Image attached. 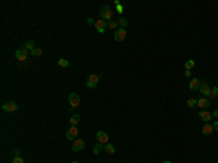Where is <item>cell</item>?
Masks as SVG:
<instances>
[{"mask_svg": "<svg viewBox=\"0 0 218 163\" xmlns=\"http://www.w3.org/2000/svg\"><path fill=\"white\" fill-rule=\"evenodd\" d=\"M25 47H26V48H28L29 51H32V50H35V48H36V47H35V42H33L32 39L26 41V42H25Z\"/></svg>", "mask_w": 218, "mask_h": 163, "instance_id": "obj_19", "label": "cell"}, {"mask_svg": "<svg viewBox=\"0 0 218 163\" xmlns=\"http://www.w3.org/2000/svg\"><path fill=\"white\" fill-rule=\"evenodd\" d=\"M116 26H118V22H115V21L108 22V28H110V29H116Z\"/></svg>", "mask_w": 218, "mask_h": 163, "instance_id": "obj_26", "label": "cell"}, {"mask_svg": "<svg viewBox=\"0 0 218 163\" xmlns=\"http://www.w3.org/2000/svg\"><path fill=\"white\" fill-rule=\"evenodd\" d=\"M68 64H70V63H68V60H65V58H60V60H58V65H60V67H68Z\"/></svg>", "mask_w": 218, "mask_h": 163, "instance_id": "obj_24", "label": "cell"}, {"mask_svg": "<svg viewBox=\"0 0 218 163\" xmlns=\"http://www.w3.org/2000/svg\"><path fill=\"white\" fill-rule=\"evenodd\" d=\"M211 89L212 87L209 86L208 83H201V87H199V92L204 95V96H209L211 95Z\"/></svg>", "mask_w": 218, "mask_h": 163, "instance_id": "obj_12", "label": "cell"}, {"mask_svg": "<svg viewBox=\"0 0 218 163\" xmlns=\"http://www.w3.org/2000/svg\"><path fill=\"white\" fill-rule=\"evenodd\" d=\"M162 163H172V162H170V160H163Z\"/></svg>", "mask_w": 218, "mask_h": 163, "instance_id": "obj_34", "label": "cell"}, {"mask_svg": "<svg viewBox=\"0 0 218 163\" xmlns=\"http://www.w3.org/2000/svg\"><path fill=\"white\" fill-rule=\"evenodd\" d=\"M95 28H96V31H98L99 33H105L106 28H108V22L103 21V19H99V21H96V25H95Z\"/></svg>", "mask_w": 218, "mask_h": 163, "instance_id": "obj_8", "label": "cell"}, {"mask_svg": "<svg viewBox=\"0 0 218 163\" xmlns=\"http://www.w3.org/2000/svg\"><path fill=\"white\" fill-rule=\"evenodd\" d=\"M196 106H199L202 111H205V109H208L211 106V102H209V99H207V98H201V99H198Z\"/></svg>", "mask_w": 218, "mask_h": 163, "instance_id": "obj_11", "label": "cell"}, {"mask_svg": "<svg viewBox=\"0 0 218 163\" xmlns=\"http://www.w3.org/2000/svg\"><path fill=\"white\" fill-rule=\"evenodd\" d=\"M31 54H32L33 57H39V55L42 54V50H41L39 47H36L35 50H32V51H31Z\"/></svg>", "mask_w": 218, "mask_h": 163, "instance_id": "obj_23", "label": "cell"}, {"mask_svg": "<svg viewBox=\"0 0 218 163\" xmlns=\"http://www.w3.org/2000/svg\"><path fill=\"white\" fill-rule=\"evenodd\" d=\"M80 120H82V118H80V115H73V117H71V118H70V125H73V127H76L77 124H79V122H80Z\"/></svg>", "mask_w": 218, "mask_h": 163, "instance_id": "obj_17", "label": "cell"}, {"mask_svg": "<svg viewBox=\"0 0 218 163\" xmlns=\"http://www.w3.org/2000/svg\"><path fill=\"white\" fill-rule=\"evenodd\" d=\"M100 19H103V21H112V16H113V12H112V9L109 7L108 4H105V6H102L100 7Z\"/></svg>", "mask_w": 218, "mask_h": 163, "instance_id": "obj_1", "label": "cell"}, {"mask_svg": "<svg viewBox=\"0 0 218 163\" xmlns=\"http://www.w3.org/2000/svg\"><path fill=\"white\" fill-rule=\"evenodd\" d=\"M116 9H118V12H119V13H122V6H121V4H118V7H116Z\"/></svg>", "mask_w": 218, "mask_h": 163, "instance_id": "obj_33", "label": "cell"}, {"mask_svg": "<svg viewBox=\"0 0 218 163\" xmlns=\"http://www.w3.org/2000/svg\"><path fill=\"white\" fill-rule=\"evenodd\" d=\"M13 157H21V152H19L18 149H15V150H13Z\"/></svg>", "mask_w": 218, "mask_h": 163, "instance_id": "obj_28", "label": "cell"}, {"mask_svg": "<svg viewBox=\"0 0 218 163\" xmlns=\"http://www.w3.org/2000/svg\"><path fill=\"white\" fill-rule=\"evenodd\" d=\"M195 67V60H188L185 63V68L186 70H191V68H194Z\"/></svg>", "mask_w": 218, "mask_h": 163, "instance_id": "obj_22", "label": "cell"}, {"mask_svg": "<svg viewBox=\"0 0 218 163\" xmlns=\"http://www.w3.org/2000/svg\"><path fill=\"white\" fill-rule=\"evenodd\" d=\"M212 127H214V130L215 131H218V121H215V122L212 124Z\"/></svg>", "mask_w": 218, "mask_h": 163, "instance_id": "obj_30", "label": "cell"}, {"mask_svg": "<svg viewBox=\"0 0 218 163\" xmlns=\"http://www.w3.org/2000/svg\"><path fill=\"white\" fill-rule=\"evenodd\" d=\"M85 149V140H82V138H76L74 143H73V147H71V150L74 153L80 152V150H83Z\"/></svg>", "mask_w": 218, "mask_h": 163, "instance_id": "obj_9", "label": "cell"}, {"mask_svg": "<svg viewBox=\"0 0 218 163\" xmlns=\"http://www.w3.org/2000/svg\"><path fill=\"white\" fill-rule=\"evenodd\" d=\"M12 163H25V162H23V159H22V157H13Z\"/></svg>", "mask_w": 218, "mask_h": 163, "instance_id": "obj_27", "label": "cell"}, {"mask_svg": "<svg viewBox=\"0 0 218 163\" xmlns=\"http://www.w3.org/2000/svg\"><path fill=\"white\" fill-rule=\"evenodd\" d=\"M199 87H201V80L196 79V77H194V79L191 80V83H189V89H191V90H199Z\"/></svg>", "mask_w": 218, "mask_h": 163, "instance_id": "obj_13", "label": "cell"}, {"mask_svg": "<svg viewBox=\"0 0 218 163\" xmlns=\"http://www.w3.org/2000/svg\"><path fill=\"white\" fill-rule=\"evenodd\" d=\"M87 23H89V25H96V22L93 21L92 18H87Z\"/></svg>", "mask_w": 218, "mask_h": 163, "instance_id": "obj_29", "label": "cell"}, {"mask_svg": "<svg viewBox=\"0 0 218 163\" xmlns=\"http://www.w3.org/2000/svg\"><path fill=\"white\" fill-rule=\"evenodd\" d=\"M209 98L211 99H217L218 98V86L211 89V95H209Z\"/></svg>", "mask_w": 218, "mask_h": 163, "instance_id": "obj_21", "label": "cell"}, {"mask_svg": "<svg viewBox=\"0 0 218 163\" xmlns=\"http://www.w3.org/2000/svg\"><path fill=\"white\" fill-rule=\"evenodd\" d=\"M77 135H79V128L70 125V128H67V138L68 140H76Z\"/></svg>", "mask_w": 218, "mask_h": 163, "instance_id": "obj_10", "label": "cell"}, {"mask_svg": "<svg viewBox=\"0 0 218 163\" xmlns=\"http://www.w3.org/2000/svg\"><path fill=\"white\" fill-rule=\"evenodd\" d=\"M98 83H99L98 74H89V77H87V80H86V86L89 89H95V87L98 86Z\"/></svg>", "mask_w": 218, "mask_h": 163, "instance_id": "obj_3", "label": "cell"}, {"mask_svg": "<svg viewBox=\"0 0 218 163\" xmlns=\"http://www.w3.org/2000/svg\"><path fill=\"white\" fill-rule=\"evenodd\" d=\"M102 150H103V144H100V143L95 144V147H93V153H95V154H99Z\"/></svg>", "mask_w": 218, "mask_h": 163, "instance_id": "obj_20", "label": "cell"}, {"mask_svg": "<svg viewBox=\"0 0 218 163\" xmlns=\"http://www.w3.org/2000/svg\"><path fill=\"white\" fill-rule=\"evenodd\" d=\"M212 131H214V127H212V124H209V122H205V125L202 127V134H204V135H209Z\"/></svg>", "mask_w": 218, "mask_h": 163, "instance_id": "obj_15", "label": "cell"}, {"mask_svg": "<svg viewBox=\"0 0 218 163\" xmlns=\"http://www.w3.org/2000/svg\"><path fill=\"white\" fill-rule=\"evenodd\" d=\"M73 163H79V162H73Z\"/></svg>", "mask_w": 218, "mask_h": 163, "instance_id": "obj_35", "label": "cell"}, {"mask_svg": "<svg viewBox=\"0 0 218 163\" xmlns=\"http://www.w3.org/2000/svg\"><path fill=\"white\" fill-rule=\"evenodd\" d=\"M96 138H98V143H100V144H108V140H109V135L106 131H98L96 132Z\"/></svg>", "mask_w": 218, "mask_h": 163, "instance_id": "obj_5", "label": "cell"}, {"mask_svg": "<svg viewBox=\"0 0 218 163\" xmlns=\"http://www.w3.org/2000/svg\"><path fill=\"white\" fill-rule=\"evenodd\" d=\"M185 76L186 77H191V70H186V71H185Z\"/></svg>", "mask_w": 218, "mask_h": 163, "instance_id": "obj_32", "label": "cell"}, {"mask_svg": "<svg viewBox=\"0 0 218 163\" xmlns=\"http://www.w3.org/2000/svg\"><path fill=\"white\" fill-rule=\"evenodd\" d=\"M28 53H29V50H28L25 45H22L21 48L16 51V60L21 61V63H23V61L28 58Z\"/></svg>", "mask_w": 218, "mask_h": 163, "instance_id": "obj_2", "label": "cell"}, {"mask_svg": "<svg viewBox=\"0 0 218 163\" xmlns=\"http://www.w3.org/2000/svg\"><path fill=\"white\" fill-rule=\"evenodd\" d=\"M103 150L106 153H109V154H115V147H113V144H110V143H108V144L103 146Z\"/></svg>", "mask_w": 218, "mask_h": 163, "instance_id": "obj_16", "label": "cell"}, {"mask_svg": "<svg viewBox=\"0 0 218 163\" xmlns=\"http://www.w3.org/2000/svg\"><path fill=\"white\" fill-rule=\"evenodd\" d=\"M1 109H3L4 112H15V111L18 109V103H16V102H13V100H9V102L3 103Z\"/></svg>", "mask_w": 218, "mask_h": 163, "instance_id": "obj_6", "label": "cell"}, {"mask_svg": "<svg viewBox=\"0 0 218 163\" xmlns=\"http://www.w3.org/2000/svg\"><path fill=\"white\" fill-rule=\"evenodd\" d=\"M118 25H121V28H125V26L128 25V19H127V18H121L119 22H118Z\"/></svg>", "mask_w": 218, "mask_h": 163, "instance_id": "obj_25", "label": "cell"}, {"mask_svg": "<svg viewBox=\"0 0 218 163\" xmlns=\"http://www.w3.org/2000/svg\"><path fill=\"white\" fill-rule=\"evenodd\" d=\"M127 38V31H125V28H118L116 31H115V33H113V39L115 41H124Z\"/></svg>", "mask_w": 218, "mask_h": 163, "instance_id": "obj_4", "label": "cell"}, {"mask_svg": "<svg viewBox=\"0 0 218 163\" xmlns=\"http://www.w3.org/2000/svg\"><path fill=\"white\" fill-rule=\"evenodd\" d=\"M212 117H215V118H218V108L215 109L214 112H212Z\"/></svg>", "mask_w": 218, "mask_h": 163, "instance_id": "obj_31", "label": "cell"}, {"mask_svg": "<svg viewBox=\"0 0 218 163\" xmlns=\"http://www.w3.org/2000/svg\"><path fill=\"white\" fill-rule=\"evenodd\" d=\"M196 103H198V99H195V98H189L188 99V102H186L188 108H195Z\"/></svg>", "mask_w": 218, "mask_h": 163, "instance_id": "obj_18", "label": "cell"}, {"mask_svg": "<svg viewBox=\"0 0 218 163\" xmlns=\"http://www.w3.org/2000/svg\"><path fill=\"white\" fill-rule=\"evenodd\" d=\"M68 103H70L71 108L79 106V105H80V96H79L77 93H70V96H68Z\"/></svg>", "mask_w": 218, "mask_h": 163, "instance_id": "obj_7", "label": "cell"}, {"mask_svg": "<svg viewBox=\"0 0 218 163\" xmlns=\"http://www.w3.org/2000/svg\"><path fill=\"white\" fill-rule=\"evenodd\" d=\"M199 118L204 121V122H209L211 118H212V114L208 112V111H201V112H199Z\"/></svg>", "mask_w": 218, "mask_h": 163, "instance_id": "obj_14", "label": "cell"}]
</instances>
